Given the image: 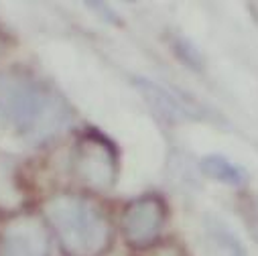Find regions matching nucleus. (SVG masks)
I'll use <instances>...</instances> for the list:
<instances>
[{
    "instance_id": "f257e3e1",
    "label": "nucleus",
    "mask_w": 258,
    "mask_h": 256,
    "mask_svg": "<svg viewBox=\"0 0 258 256\" xmlns=\"http://www.w3.org/2000/svg\"><path fill=\"white\" fill-rule=\"evenodd\" d=\"M68 122V106L55 92L31 76H0V131L37 145L57 135Z\"/></svg>"
},
{
    "instance_id": "f03ea898",
    "label": "nucleus",
    "mask_w": 258,
    "mask_h": 256,
    "mask_svg": "<svg viewBox=\"0 0 258 256\" xmlns=\"http://www.w3.org/2000/svg\"><path fill=\"white\" fill-rule=\"evenodd\" d=\"M45 216L68 256H102L112 242L108 218L80 196H57L45 204Z\"/></svg>"
},
{
    "instance_id": "7ed1b4c3",
    "label": "nucleus",
    "mask_w": 258,
    "mask_h": 256,
    "mask_svg": "<svg viewBox=\"0 0 258 256\" xmlns=\"http://www.w3.org/2000/svg\"><path fill=\"white\" fill-rule=\"evenodd\" d=\"M78 175L96 189H108L116 179V149L100 133H86L76 149Z\"/></svg>"
},
{
    "instance_id": "20e7f679",
    "label": "nucleus",
    "mask_w": 258,
    "mask_h": 256,
    "mask_svg": "<svg viewBox=\"0 0 258 256\" xmlns=\"http://www.w3.org/2000/svg\"><path fill=\"white\" fill-rule=\"evenodd\" d=\"M167 220V206L159 196H143L128 204L122 214L120 228L126 242L137 248L151 246L163 232Z\"/></svg>"
},
{
    "instance_id": "39448f33",
    "label": "nucleus",
    "mask_w": 258,
    "mask_h": 256,
    "mask_svg": "<svg viewBox=\"0 0 258 256\" xmlns=\"http://www.w3.org/2000/svg\"><path fill=\"white\" fill-rule=\"evenodd\" d=\"M0 256H49V234L31 216L9 222L0 236Z\"/></svg>"
},
{
    "instance_id": "423d86ee",
    "label": "nucleus",
    "mask_w": 258,
    "mask_h": 256,
    "mask_svg": "<svg viewBox=\"0 0 258 256\" xmlns=\"http://www.w3.org/2000/svg\"><path fill=\"white\" fill-rule=\"evenodd\" d=\"M135 86L139 88V92L147 100V104L153 108V112L159 114L163 120L179 122V120H185V118L193 116L189 112V108L181 106L177 102V98L173 94H169L165 88H161L159 84H155L151 80H145V78H139V80H135Z\"/></svg>"
},
{
    "instance_id": "0eeeda50",
    "label": "nucleus",
    "mask_w": 258,
    "mask_h": 256,
    "mask_svg": "<svg viewBox=\"0 0 258 256\" xmlns=\"http://www.w3.org/2000/svg\"><path fill=\"white\" fill-rule=\"evenodd\" d=\"M206 236L214 256H246V250L236 234H232V230L214 216L206 220Z\"/></svg>"
},
{
    "instance_id": "6e6552de",
    "label": "nucleus",
    "mask_w": 258,
    "mask_h": 256,
    "mask_svg": "<svg viewBox=\"0 0 258 256\" xmlns=\"http://www.w3.org/2000/svg\"><path fill=\"white\" fill-rule=\"evenodd\" d=\"M200 169L206 177H212L224 185L240 187L246 183V171L222 155H206L200 163Z\"/></svg>"
}]
</instances>
